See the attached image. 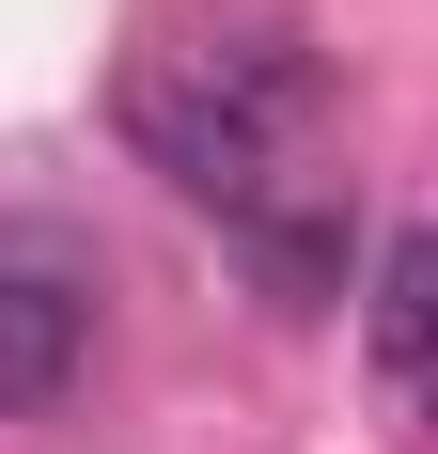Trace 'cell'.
<instances>
[{
	"label": "cell",
	"mask_w": 438,
	"mask_h": 454,
	"mask_svg": "<svg viewBox=\"0 0 438 454\" xmlns=\"http://www.w3.org/2000/svg\"><path fill=\"white\" fill-rule=\"evenodd\" d=\"M313 110H329V63H313L298 32H266V16L251 32H188V47H157L126 79V141L188 188V204H219V220L298 173Z\"/></svg>",
	"instance_id": "1"
},
{
	"label": "cell",
	"mask_w": 438,
	"mask_h": 454,
	"mask_svg": "<svg viewBox=\"0 0 438 454\" xmlns=\"http://www.w3.org/2000/svg\"><path fill=\"white\" fill-rule=\"evenodd\" d=\"M345 173H282V188H266V204H235V251H251V282H266V298H298V314H313V298H345Z\"/></svg>",
	"instance_id": "2"
},
{
	"label": "cell",
	"mask_w": 438,
	"mask_h": 454,
	"mask_svg": "<svg viewBox=\"0 0 438 454\" xmlns=\"http://www.w3.org/2000/svg\"><path fill=\"white\" fill-rule=\"evenodd\" d=\"M79 298L63 282H32V267H0V408H47V392H79Z\"/></svg>",
	"instance_id": "3"
},
{
	"label": "cell",
	"mask_w": 438,
	"mask_h": 454,
	"mask_svg": "<svg viewBox=\"0 0 438 454\" xmlns=\"http://www.w3.org/2000/svg\"><path fill=\"white\" fill-rule=\"evenodd\" d=\"M360 329H376V361H392V376H438V220L376 251V314H360Z\"/></svg>",
	"instance_id": "4"
},
{
	"label": "cell",
	"mask_w": 438,
	"mask_h": 454,
	"mask_svg": "<svg viewBox=\"0 0 438 454\" xmlns=\"http://www.w3.org/2000/svg\"><path fill=\"white\" fill-rule=\"evenodd\" d=\"M423 408H438V376H423Z\"/></svg>",
	"instance_id": "5"
}]
</instances>
